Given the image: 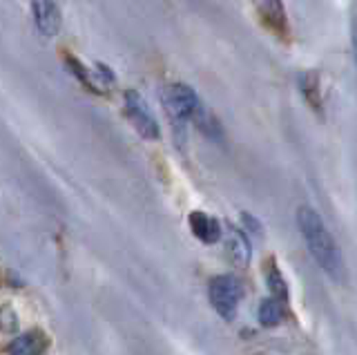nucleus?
<instances>
[{"mask_svg": "<svg viewBox=\"0 0 357 355\" xmlns=\"http://www.w3.org/2000/svg\"><path fill=\"white\" fill-rule=\"evenodd\" d=\"M126 112L128 119L132 121V126L137 128V132L148 141H156L161 137L156 119L152 116V109L145 103V98L139 92H126Z\"/></svg>", "mask_w": 357, "mask_h": 355, "instance_id": "nucleus-4", "label": "nucleus"}, {"mask_svg": "<svg viewBox=\"0 0 357 355\" xmlns=\"http://www.w3.org/2000/svg\"><path fill=\"white\" fill-rule=\"evenodd\" d=\"M351 45H353V56L357 65V18L353 20V27H351Z\"/></svg>", "mask_w": 357, "mask_h": 355, "instance_id": "nucleus-14", "label": "nucleus"}, {"mask_svg": "<svg viewBox=\"0 0 357 355\" xmlns=\"http://www.w3.org/2000/svg\"><path fill=\"white\" fill-rule=\"evenodd\" d=\"M188 224H190V230H192V235L204 241V243H217L221 239V226L215 217H210L206 213H201V210H192L188 217Z\"/></svg>", "mask_w": 357, "mask_h": 355, "instance_id": "nucleus-7", "label": "nucleus"}, {"mask_svg": "<svg viewBox=\"0 0 357 355\" xmlns=\"http://www.w3.org/2000/svg\"><path fill=\"white\" fill-rule=\"evenodd\" d=\"M299 87H301V94H304V98H306V103L315 109V112H321V92H319L317 76L315 74H301Z\"/></svg>", "mask_w": 357, "mask_h": 355, "instance_id": "nucleus-12", "label": "nucleus"}, {"mask_svg": "<svg viewBox=\"0 0 357 355\" xmlns=\"http://www.w3.org/2000/svg\"><path fill=\"white\" fill-rule=\"evenodd\" d=\"M47 347V338L38 331H29L25 335L16 338L9 344V353H18V355H36L43 353Z\"/></svg>", "mask_w": 357, "mask_h": 355, "instance_id": "nucleus-9", "label": "nucleus"}, {"mask_svg": "<svg viewBox=\"0 0 357 355\" xmlns=\"http://www.w3.org/2000/svg\"><path fill=\"white\" fill-rule=\"evenodd\" d=\"M250 241L245 237V232L239 228H230L228 235H226V252L228 257L234 262V266H248L250 262Z\"/></svg>", "mask_w": 357, "mask_h": 355, "instance_id": "nucleus-8", "label": "nucleus"}, {"mask_svg": "<svg viewBox=\"0 0 357 355\" xmlns=\"http://www.w3.org/2000/svg\"><path fill=\"white\" fill-rule=\"evenodd\" d=\"M255 9L266 29H271L279 38L288 36V18L282 0H255Z\"/></svg>", "mask_w": 357, "mask_h": 355, "instance_id": "nucleus-5", "label": "nucleus"}, {"mask_svg": "<svg viewBox=\"0 0 357 355\" xmlns=\"http://www.w3.org/2000/svg\"><path fill=\"white\" fill-rule=\"evenodd\" d=\"M266 284L271 288L273 297L282 299V302H288V284L284 280L282 271H279V266L275 259L268 262V269H266Z\"/></svg>", "mask_w": 357, "mask_h": 355, "instance_id": "nucleus-11", "label": "nucleus"}, {"mask_svg": "<svg viewBox=\"0 0 357 355\" xmlns=\"http://www.w3.org/2000/svg\"><path fill=\"white\" fill-rule=\"evenodd\" d=\"M208 297H210L212 308H215L226 322H230L237 315V308L241 304L243 284L239 277H234V275H217L210 280Z\"/></svg>", "mask_w": 357, "mask_h": 355, "instance_id": "nucleus-2", "label": "nucleus"}, {"mask_svg": "<svg viewBox=\"0 0 357 355\" xmlns=\"http://www.w3.org/2000/svg\"><path fill=\"white\" fill-rule=\"evenodd\" d=\"M161 103L165 107L167 116L176 123H183V121H190L197 112H199V96L192 87H188L183 83H174V85H167L163 90L161 96Z\"/></svg>", "mask_w": 357, "mask_h": 355, "instance_id": "nucleus-3", "label": "nucleus"}, {"mask_svg": "<svg viewBox=\"0 0 357 355\" xmlns=\"http://www.w3.org/2000/svg\"><path fill=\"white\" fill-rule=\"evenodd\" d=\"M33 23L43 36H56L61 29V12L54 0H31Z\"/></svg>", "mask_w": 357, "mask_h": 355, "instance_id": "nucleus-6", "label": "nucleus"}, {"mask_svg": "<svg viewBox=\"0 0 357 355\" xmlns=\"http://www.w3.org/2000/svg\"><path fill=\"white\" fill-rule=\"evenodd\" d=\"M284 304L282 299L277 297H268L264 299V302L259 304V310H257V317H259V322L264 326H277L279 322L284 319L286 310H284Z\"/></svg>", "mask_w": 357, "mask_h": 355, "instance_id": "nucleus-10", "label": "nucleus"}, {"mask_svg": "<svg viewBox=\"0 0 357 355\" xmlns=\"http://www.w3.org/2000/svg\"><path fill=\"white\" fill-rule=\"evenodd\" d=\"M243 217V224H245V228H248L250 232H255V235H261V226H259V221H257L252 215H241Z\"/></svg>", "mask_w": 357, "mask_h": 355, "instance_id": "nucleus-13", "label": "nucleus"}, {"mask_svg": "<svg viewBox=\"0 0 357 355\" xmlns=\"http://www.w3.org/2000/svg\"><path fill=\"white\" fill-rule=\"evenodd\" d=\"M297 228L301 237L306 241V248L315 264L326 273L331 280L344 282L346 277V264L342 257L340 246L335 243L331 230L321 221L319 213L310 206H299L297 208Z\"/></svg>", "mask_w": 357, "mask_h": 355, "instance_id": "nucleus-1", "label": "nucleus"}]
</instances>
